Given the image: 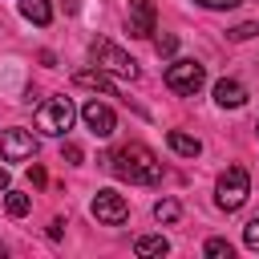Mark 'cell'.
Instances as JSON below:
<instances>
[{
    "label": "cell",
    "mask_w": 259,
    "mask_h": 259,
    "mask_svg": "<svg viewBox=\"0 0 259 259\" xmlns=\"http://www.w3.org/2000/svg\"><path fill=\"white\" fill-rule=\"evenodd\" d=\"M109 170H113L117 178H125V182H138V186H154V182L162 178V162H158V154H154L150 146H142V142L121 146V150L109 158Z\"/></svg>",
    "instance_id": "cell-1"
},
{
    "label": "cell",
    "mask_w": 259,
    "mask_h": 259,
    "mask_svg": "<svg viewBox=\"0 0 259 259\" xmlns=\"http://www.w3.org/2000/svg\"><path fill=\"white\" fill-rule=\"evenodd\" d=\"M247 194H251L247 170H243V166H227V170L219 174V182H214V202H219L223 210H239V206L247 202Z\"/></svg>",
    "instance_id": "cell-2"
},
{
    "label": "cell",
    "mask_w": 259,
    "mask_h": 259,
    "mask_svg": "<svg viewBox=\"0 0 259 259\" xmlns=\"http://www.w3.org/2000/svg\"><path fill=\"white\" fill-rule=\"evenodd\" d=\"M89 61L101 69V73H117V77H138V61L130 57V53H121L113 40H93L89 45Z\"/></svg>",
    "instance_id": "cell-3"
},
{
    "label": "cell",
    "mask_w": 259,
    "mask_h": 259,
    "mask_svg": "<svg viewBox=\"0 0 259 259\" xmlns=\"http://www.w3.org/2000/svg\"><path fill=\"white\" fill-rule=\"evenodd\" d=\"M73 117H77V109H73L69 97H49V101L36 109V130L49 134V138H61V134L73 125Z\"/></svg>",
    "instance_id": "cell-4"
},
{
    "label": "cell",
    "mask_w": 259,
    "mask_h": 259,
    "mask_svg": "<svg viewBox=\"0 0 259 259\" xmlns=\"http://www.w3.org/2000/svg\"><path fill=\"white\" fill-rule=\"evenodd\" d=\"M202 81H206V69L198 61H174V65H166V85L174 93H198Z\"/></svg>",
    "instance_id": "cell-5"
},
{
    "label": "cell",
    "mask_w": 259,
    "mask_h": 259,
    "mask_svg": "<svg viewBox=\"0 0 259 259\" xmlns=\"http://www.w3.org/2000/svg\"><path fill=\"white\" fill-rule=\"evenodd\" d=\"M89 210H93V219H97V223H109V227H117V223H125V219H130V206H125V198H121L117 190H97Z\"/></svg>",
    "instance_id": "cell-6"
},
{
    "label": "cell",
    "mask_w": 259,
    "mask_h": 259,
    "mask_svg": "<svg viewBox=\"0 0 259 259\" xmlns=\"http://www.w3.org/2000/svg\"><path fill=\"white\" fill-rule=\"evenodd\" d=\"M81 121H85V130H89L93 138H109V134L117 130V113H113L105 101H85V105H81Z\"/></svg>",
    "instance_id": "cell-7"
},
{
    "label": "cell",
    "mask_w": 259,
    "mask_h": 259,
    "mask_svg": "<svg viewBox=\"0 0 259 259\" xmlns=\"http://www.w3.org/2000/svg\"><path fill=\"white\" fill-rule=\"evenodd\" d=\"M36 154V138L28 130H0V158L4 162H24Z\"/></svg>",
    "instance_id": "cell-8"
},
{
    "label": "cell",
    "mask_w": 259,
    "mask_h": 259,
    "mask_svg": "<svg viewBox=\"0 0 259 259\" xmlns=\"http://www.w3.org/2000/svg\"><path fill=\"white\" fill-rule=\"evenodd\" d=\"M154 0H130V36H150L154 32Z\"/></svg>",
    "instance_id": "cell-9"
},
{
    "label": "cell",
    "mask_w": 259,
    "mask_h": 259,
    "mask_svg": "<svg viewBox=\"0 0 259 259\" xmlns=\"http://www.w3.org/2000/svg\"><path fill=\"white\" fill-rule=\"evenodd\" d=\"M73 85H81V89H97V93H105V97H117V85H113L101 69H77V73H73Z\"/></svg>",
    "instance_id": "cell-10"
},
{
    "label": "cell",
    "mask_w": 259,
    "mask_h": 259,
    "mask_svg": "<svg viewBox=\"0 0 259 259\" xmlns=\"http://www.w3.org/2000/svg\"><path fill=\"white\" fill-rule=\"evenodd\" d=\"M214 101H219L223 109H239V105L247 101V89H243L239 81H231V77H223V81L214 85Z\"/></svg>",
    "instance_id": "cell-11"
},
{
    "label": "cell",
    "mask_w": 259,
    "mask_h": 259,
    "mask_svg": "<svg viewBox=\"0 0 259 259\" xmlns=\"http://www.w3.org/2000/svg\"><path fill=\"white\" fill-rule=\"evenodd\" d=\"M166 142H170V150H174V154H182V158H198V154H202V142H198V138H190V134H182V130H170V134H166Z\"/></svg>",
    "instance_id": "cell-12"
},
{
    "label": "cell",
    "mask_w": 259,
    "mask_h": 259,
    "mask_svg": "<svg viewBox=\"0 0 259 259\" xmlns=\"http://www.w3.org/2000/svg\"><path fill=\"white\" fill-rule=\"evenodd\" d=\"M20 16L32 24H49L53 20V4L49 0H20Z\"/></svg>",
    "instance_id": "cell-13"
},
{
    "label": "cell",
    "mask_w": 259,
    "mask_h": 259,
    "mask_svg": "<svg viewBox=\"0 0 259 259\" xmlns=\"http://www.w3.org/2000/svg\"><path fill=\"white\" fill-rule=\"evenodd\" d=\"M134 251H138L142 259H158V255H166V251H170V243H166L162 235H142V239L134 243Z\"/></svg>",
    "instance_id": "cell-14"
},
{
    "label": "cell",
    "mask_w": 259,
    "mask_h": 259,
    "mask_svg": "<svg viewBox=\"0 0 259 259\" xmlns=\"http://www.w3.org/2000/svg\"><path fill=\"white\" fill-rule=\"evenodd\" d=\"M4 206H8V214H12V219H20V214H28V206H32V198H28V194H20V190H8V198H4Z\"/></svg>",
    "instance_id": "cell-15"
},
{
    "label": "cell",
    "mask_w": 259,
    "mask_h": 259,
    "mask_svg": "<svg viewBox=\"0 0 259 259\" xmlns=\"http://www.w3.org/2000/svg\"><path fill=\"white\" fill-rule=\"evenodd\" d=\"M178 214H182V206H178L174 198H162V202H154V219H158V223H178Z\"/></svg>",
    "instance_id": "cell-16"
},
{
    "label": "cell",
    "mask_w": 259,
    "mask_h": 259,
    "mask_svg": "<svg viewBox=\"0 0 259 259\" xmlns=\"http://www.w3.org/2000/svg\"><path fill=\"white\" fill-rule=\"evenodd\" d=\"M202 251H206L210 259H231V255H235V247H231L227 239H206V247H202Z\"/></svg>",
    "instance_id": "cell-17"
},
{
    "label": "cell",
    "mask_w": 259,
    "mask_h": 259,
    "mask_svg": "<svg viewBox=\"0 0 259 259\" xmlns=\"http://www.w3.org/2000/svg\"><path fill=\"white\" fill-rule=\"evenodd\" d=\"M243 243H247V247H255V251H259V219H251V223H247V227H243Z\"/></svg>",
    "instance_id": "cell-18"
},
{
    "label": "cell",
    "mask_w": 259,
    "mask_h": 259,
    "mask_svg": "<svg viewBox=\"0 0 259 259\" xmlns=\"http://www.w3.org/2000/svg\"><path fill=\"white\" fill-rule=\"evenodd\" d=\"M255 32H259V24H239V28H231V40H247Z\"/></svg>",
    "instance_id": "cell-19"
},
{
    "label": "cell",
    "mask_w": 259,
    "mask_h": 259,
    "mask_svg": "<svg viewBox=\"0 0 259 259\" xmlns=\"http://www.w3.org/2000/svg\"><path fill=\"white\" fill-rule=\"evenodd\" d=\"M61 158H65L69 166H77V162H81V146H73V142H65V150H61Z\"/></svg>",
    "instance_id": "cell-20"
},
{
    "label": "cell",
    "mask_w": 259,
    "mask_h": 259,
    "mask_svg": "<svg viewBox=\"0 0 259 259\" xmlns=\"http://www.w3.org/2000/svg\"><path fill=\"white\" fill-rule=\"evenodd\" d=\"M194 4H202V8H239L243 0H194Z\"/></svg>",
    "instance_id": "cell-21"
},
{
    "label": "cell",
    "mask_w": 259,
    "mask_h": 259,
    "mask_svg": "<svg viewBox=\"0 0 259 259\" xmlns=\"http://www.w3.org/2000/svg\"><path fill=\"white\" fill-rule=\"evenodd\" d=\"M174 49H178V36H158V53H166V57H170Z\"/></svg>",
    "instance_id": "cell-22"
},
{
    "label": "cell",
    "mask_w": 259,
    "mask_h": 259,
    "mask_svg": "<svg viewBox=\"0 0 259 259\" xmlns=\"http://www.w3.org/2000/svg\"><path fill=\"white\" fill-rule=\"evenodd\" d=\"M0 190H8V170L0 166Z\"/></svg>",
    "instance_id": "cell-23"
}]
</instances>
